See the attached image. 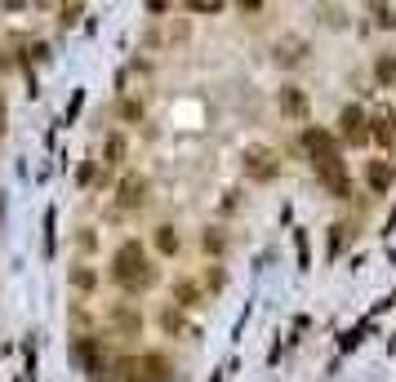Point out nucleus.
Listing matches in <instances>:
<instances>
[{"label":"nucleus","instance_id":"1","mask_svg":"<svg viewBox=\"0 0 396 382\" xmlns=\"http://www.w3.org/2000/svg\"><path fill=\"white\" fill-rule=\"evenodd\" d=\"M116 280L125 289H138V285H152V267H147V258H143V249H138V240H125L121 249H116Z\"/></svg>","mask_w":396,"mask_h":382},{"label":"nucleus","instance_id":"2","mask_svg":"<svg viewBox=\"0 0 396 382\" xmlns=\"http://www.w3.org/2000/svg\"><path fill=\"white\" fill-rule=\"evenodd\" d=\"M245 174H250V178H258V182L276 178V152H272V147H263V142L245 147Z\"/></svg>","mask_w":396,"mask_h":382},{"label":"nucleus","instance_id":"3","mask_svg":"<svg viewBox=\"0 0 396 382\" xmlns=\"http://www.w3.org/2000/svg\"><path fill=\"white\" fill-rule=\"evenodd\" d=\"M317 178L325 182L334 196H348V169H343V160H339V152L334 156H321L317 160Z\"/></svg>","mask_w":396,"mask_h":382},{"label":"nucleus","instance_id":"4","mask_svg":"<svg viewBox=\"0 0 396 382\" xmlns=\"http://www.w3.org/2000/svg\"><path fill=\"white\" fill-rule=\"evenodd\" d=\"M343 134H348L352 142H365V138H370V129H365V111H361V107H348V111H343Z\"/></svg>","mask_w":396,"mask_h":382},{"label":"nucleus","instance_id":"5","mask_svg":"<svg viewBox=\"0 0 396 382\" xmlns=\"http://www.w3.org/2000/svg\"><path fill=\"white\" fill-rule=\"evenodd\" d=\"M370 138H374V142H392V138H396V116H392V111H378V116H374Z\"/></svg>","mask_w":396,"mask_h":382},{"label":"nucleus","instance_id":"6","mask_svg":"<svg viewBox=\"0 0 396 382\" xmlns=\"http://www.w3.org/2000/svg\"><path fill=\"white\" fill-rule=\"evenodd\" d=\"M143 191H147L143 178H125V182H121V205H125V209H138V205H143Z\"/></svg>","mask_w":396,"mask_h":382},{"label":"nucleus","instance_id":"7","mask_svg":"<svg viewBox=\"0 0 396 382\" xmlns=\"http://www.w3.org/2000/svg\"><path fill=\"white\" fill-rule=\"evenodd\" d=\"M138 369H143V378H147V382H165V378H170V364H165L160 356H147V360L138 364Z\"/></svg>","mask_w":396,"mask_h":382},{"label":"nucleus","instance_id":"8","mask_svg":"<svg viewBox=\"0 0 396 382\" xmlns=\"http://www.w3.org/2000/svg\"><path fill=\"white\" fill-rule=\"evenodd\" d=\"M280 107H285L290 116H303V111H307V98H303L299 89H280Z\"/></svg>","mask_w":396,"mask_h":382},{"label":"nucleus","instance_id":"9","mask_svg":"<svg viewBox=\"0 0 396 382\" xmlns=\"http://www.w3.org/2000/svg\"><path fill=\"white\" fill-rule=\"evenodd\" d=\"M103 156H107V164H121V160H125V138H121V134H111Z\"/></svg>","mask_w":396,"mask_h":382},{"label":"nucleus","instance_id":"10","mask_svg":"<svg viewBox=\"0 0 396 382\" xmlns=\"http://www.w3.org/2000/svg\"><path fill=\"white\" fill-rule=\"evenodd\" d=\"M387 182H392V169H387V164H370V187H374V191H383Z\"/></svg>","mask_w":396,"mask_h":382},{"label":"nucleus","instance_id":"11","mask_svg":"<svg viewBox=\"0 0 396 382\" xmlns=\"http://www.w3.org/2000/svg\"><path fill=\"white\" fill-rule=\"evenodd\" d=\"M156 245H160V254H174V249H178V236H174L170 227H160V231H156Z\"/></svg>","mask_w":396,"mask_h":382},{"label":"nucleus","instance_id":"12","mask_svg":"<svg viewBox=\"0 0 396 382\" xmlns=\"http://www.w3.org/2000/svg\"><path fill=\"white\" fill-rule=\"evenodd\" d=\"M374 23H378V27H396V9H383V5H374Z\"/></svg>","mask_w":396,"mask_h":382},{"label":"nucleus","instance_id":"13","mask_svg":"<svg viewBox=\"0 0 396 382\" xmlns=\"http://www.w3.org/2000/svg\"><path fill=\"white\" fill-rule=\"evenodd\" d=\"M378 80H387V85L396 80V58H383V62H378Z\"/></svg>","mask_w":396,"mask_h":382},{"label":"nucleus","instance_id":"14","mask_svg":"<svg viewBox=\"0 0 396 382\" xmlns=\"http://www.w3.org/2000/svg\"><path fill=\"white\" fill-rule=\"evenodd\" d=\"M0 120H5V111H0Z\"/></svg>","mask_w":396,"mask_h":382}]
</instances>
